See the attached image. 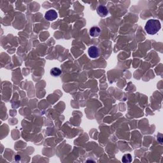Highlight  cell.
<instances>
[{
	"label": "cell",
	"instance_id": "obj_1",
	"mask_svg": "<svg viewBox=\"0 0 163 163\" xmlns=\"http://www.w3.org/2000/svg\"><path fill=\"white\" fill-rule=\"evenodd\" d=\"M161 24L159 20L156 19H150L146 23L145 30L149 35H155L161 30Z\"/></svg>",
	"mask_w": 163,
	"mask_h": 163
},
{
	"label": "cell",
	"instance_id": "obj_2",
	"mask_svg": "<svg viewBox=\"0 0 163 163\" xmlns=\"http://www.w3.org/2000/svg\"><path fill=\"white\" fill-rule=\"evenodd\" d=\"M88 54L91 58H97L100 55V50L98 47L96 46H91L88 49Z\"/></svg>",
	"mask_w": 163,
	"mask_h": 163
},
{
	"label": "cell",
	"instance_id": "obj_3",
	"mask_svg": "<svg viewBox=\"0 0 163 163\" xmlns=\"http://www.w3.org/2000/svg\"><path fill=\"white\" fill-rule=\"evenodd\" d=\"M45 18L48 21H52L58 18V13L54 10H49L45 13Z\"/></svg>",
	"mask_w": 163,
	"mask_h": 163
},
{
	"label": "cell",
	"instance_id": "obj_4",
	"mask_svg": "<svg viewBox=\"0 0 163 163\" xmlns=\"http://www.w3.org/2000/svg\"><path fill=\"white\" fill-rule=\"evenodd\" d=\"M97 13L100 17H105L108 14V10L107 7L104 5H100L97 8Z\"/></svg>",
	"mask_w": 163,
	"mask_h": 163
},
{
	"label": "cell",
	"instance_id": "obj_5",
	"mask_svg": "<svg viewBox=\"0 0 163 163\" xmlns=\"http://www.w3.org/2000/svg\"><path fill=\"white\" fill-rule=\"evenodd\" d=\"M101 33V29L99 27L94 26L92 27L90 31H89V34L92 37H97Z\"/></svg>",
	"mask_w": 163,
	"mask_h": 163
},
{
	"label": "cell",
	"instance_id": "obj_6",
	"mask_svg": "<svg viewBox=\"0 0 163 163\" xmlns=\"http://www.w3.org/2000/svg\"><path fill=\"white\" fill-rule=\"evenodd\" d=\"M61 73H62V71H61V70L59 68H53L50 70V75L54 77L60 76Z\"/></svg>",
	"mask_w": 163,
	"mask_h": 163
},
{
	"label": "cell",
	"instance_id": "obj_7",
	"mask_svg": "<svg viewBox=\"0 0 163 163\" xmlns=\"http://www.w3.org/2000/svg\"><path fill=\"white\" fill-rule=\"evenodd\" d=\"M122 161L124 162V163H129L131 162L132 161V156L131 154H125L124 156L122 157Z\"/></svg>",
	"mask_w": 163,
	"mask_h": 163
}]
</instances>
